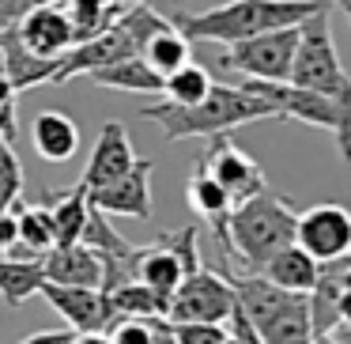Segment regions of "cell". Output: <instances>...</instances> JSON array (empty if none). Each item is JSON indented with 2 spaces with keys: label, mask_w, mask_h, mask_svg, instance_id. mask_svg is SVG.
<instances>
[{
  "label": "cell",
  "mask_w": 351,
  "mask_h": 344,
  "mask_svg": "<svg viewBox=\"0 0 351 344\" xmlns=\"http://www.w3.org/2000/svg\"><path fill=\"white\" fill-rule=\"evenodd\" d=\"M42 273L49 284H64V288H102V261L84 242L53 246L49 253H42Z\"/></svg>",
  "instance_id": "obj_15"
},
{
  "label": "cell",
  "mask_w": 351,
  "mask_h": 344,
  "mask_svg": "<svg viewBox=\"0 0 351 344\" xmlns=\"http://www.w3.org/2000/svg\"><path fill=\"white\" fill-rule=\"evenodd\" d=\"M132 276L140 284H147L152 291H159L162 299L174 295V288L185 280V265L167 242H152V246H140L136 250V265H132Z\"/></svg>",
  "instance_id": "obj_19"
},
{
  "label": "cell",
  "mask_w": 351,
  "mask_h": 344,
  "mask_svg": "<svg viewBox=\"0 0 351 344\" xmlns=\"http://www.w3.org/2000/svg\"><path fill=\"white\" fill-rule=\"evenodd\" d=\"M208 91H212V76H208V69L197 61L182 65V69L170 72V76H162V95H167V102H174V106H193V102H200Z\"/></svg>",
  "instance_id": "obj_29"
},
{
  "label": "cell",
  "mask_w": 351,
  "mask_h": 344,
  "mask_svg": "<svg viewBox=\"0 0 351 344\" xmlns=\"http://www.w3.org/2000/svg\"><path fill=\"white\" fill-rule=\"evenodd\" d=\"M174 344H223L227 329L223 325H204V321H170Z\"/></svg>",
  "instance_id": "obj_33"
},
{
  "label": "cell",
  "mask_w": 351,
  "mask_h": 344,
  "mask_svg": "<svg viewBox=\"0 0 351 344\" xmlns=\"http://www.w3.org/2000/svg\"><path fill=\"white\" fill-rule=\"evenodd\" d=\"M340 273H343L340 261L321 265L317 268V280H313L310 295H306V303H310V329H313V336H328V333H332V325L340 321V295H343Z\"/></svg>",
  "instance_id": "obj_21"
},
{
  "label": "cell",
  "mask_w": 351,
  "mask_h": 344,
  "mask_svg": "<svg viewBox=\"0 0 351 344\" xmlns=\"http://www.w3.org/2000/svg\"><path fill=\"white\" fill-rule=\"evenodd\" d=\"M76 341V329H42V333H31L19 344H72Z\"/></svg>",
  "instance_id": "obj_37"
},
{
  "label": "cell",
  "mask_w": 351,
  "mask_h": 344,
  "mask_svg": "<svg viewBox=\"0 0 351 344\" xmlns=\"http://www.w3.org/2000/svg\"><path fill=\"white\" fill-rule=\"evenodd\" d=\"M295 246H302L317 265L340 261L351 250V212L332 200L302 208L295 220Z\"/></svg>",
  "instance_id": "obj_7"
},
{
  "label": "cell",
  "mask_w": 351,
  "mask_h": 344,
  "mask_svg": "<svg viewBox=\"0 0 351 344\" xmlns=\"http://www.w3.org/2000/svg\"><path fill=\"white\" fill-rule=\"evenodd\" d=\"M16 34L34 57H46V61H53L69 46H76V31H72L69 8L64 4H46V0H42L38 8L27 12L23 23L16 27Z\"/></svg>",
  "instance_id": "obj_13"
},
{
  "label": "cell",
  "mask_w": 351,
  "mask_h": 344,
  "mask_svg": "<svg viewBox=\"0 0 351 344\" xmlns=\"http://www.w3.org/2000/svg\"><path fill=\"white\" fill-rule=\"evenodd\" d=\"M238 87L268 102L276 117H295V122L313 125V129H332V99L317 91L295 87L291 80H242Z\"/></svg>",
  "instance_id": "obj_9"
},
{
  "label": "cell",
  "mask_w": 351,
  "mask_h": 344,
  "mask_svg": "<svg viewBox=\"0 0 351 344\" xmlns=\"http://www.w3.org/2000/svg\"><path fill=\"white\" fill-rule=\"evenodd\" d=\"M223 344H238V341H230V336H223Z\"/></svg>",
  "instance_id": "obj_44"
},
{
  "label": "cell",
  "mask_w": 351,
  "mask_h": 344,
  "mask_svg": "<svg viewBox=\"0 0 351 344\" xmlns=\"http://www.w3.org/2000/svg\"><path fill=\"white\" fill-rule=\"evenodd\" d=\"M42 0H0V31H16L31 8H38Z\"/></svg>",
  "instance_id": "obj_36"
},
{
  "label": "cell",
  "mask_w": 351,
  "mask_h": 344,
  "mask_svg": "<svg viewBox=\"0 0 351 344\" xmlns=\"http://www.w3.org/2000/svg\"><path fill=\"white\" fill-rule=\"evenodd\" d=\"M152 170L155 159H136L129 174H121L117 182L102 185V190H91L87 200L91 208L106 216H125V220H152L155 200H152Z\"/></svg>",
  "instance_id": "obj_10"
},
{
  "label": "cell",
  "mask_w": 351,
  "mask_h": 344,
  "mask_svg": "<svg viewBox=\"0 0 351 344\" xmlns=\"http://www.w3.org/2000/svg\"><path fill=\"white\" fill-rule=\"evenodd\" d=\"M49 220H53V238L57 246H72L84 238L87 227V212H91V200H87L84 185H72V190H53L49 193Z\"/></svg>",
  "instance_id": "obj_24"
},
{
  "label": "cell",
  "mask_w": 351,
  "mask_h": 344,
  "mask_svg": "<svg viewBox=\"0 0 351 344\" xmlns=\"http://www.w3.org/2000/svg\"><path fill=\"white\" fill-rule=\"evenodd\" d=\"M16 246V212L0 208V253H8Z\"/></svg>",
  "instance_id": "obj_38"
},
{
  "label": "cell",
  "mask_w": 351,
  "mask_h": 344,
  "mask_svg": "<svg viewBox=\"0 0 351 344\" xmlns=\"http://www.w3.org/2000/svg\"><path fill=\"white\" fill-rule=\"evenodd\" d=\"M19 197H23V163L12 140L0 137V208H12Z\"/></svg>",
  "instance_id": "obj_31"
},
{
  "label": "cell",
  "mask_w": 351,
  "mask_h": 344,
  "mask_svg": "<svg viewBox=\"0 0 351 344\" xmlns=\"http://www.w3.org/2000/svg\"><path fill=\"white\" fill-rule=\"evenodd\" d=\"M4 110H16V91H12L8 76L0 72V114H4Z\"/></svg>",
  "instance_id": "obj_39"
},
{
  "label": "cell",
  "mask_w": 351,
  "mask_h": 344,
  "mask_svg": "<svg viewBox=\"0 0 351 344\" xmlns=\"http://www.w3.org/2000/svg\"><path fill=\"white\" fill-rule=\"evenodd\" d=\"M336 137V152L343 163H351V76L340 84V91L332 95V129Z\"/></svg>",
  "instance_id": "obj_32"
},
{
  "label": "cell",
  "mask_w": 351,
  "mask_h": 344,
  "mask_svg": "<svg viewBox=\"0 0 351 344\" xmlns=\"http://www.w3.org/2000/svg\"><path fill=\"white\" fill-rule=\"evenodd\" d=\"M31 140H34V152L46 163H69L80 152V125L64 110H42L34 117Z\"/></svg>",
  "instance_id": "obj_17"
},
{
  "label": "cell",
  "mask_w": 351,
  "mask_h": 344,
  "mask_svg": "<svg viewBox=\"0 0 351 344\" xmlns=\"http://www.w3.org/2000/svg\"><path fill=\"white\" fill-rule=\"evenodd\" d=\"M189 205L197 208L200 216H204L208 223L215 227V235L223 238V223H227V212L234 205H230V197H227V190H223L219 182H215L212 174L204 170V163H197V170H193V178H189Z\"/></svg>",
  "instance_id": "obj_26"
},
{
  "label": "cell",
  "mask_w": 351,
  "mask_h": 344,
  "mask_svg": "<svg viewBox=\"0 0 351 344\" xmlns=\"http://www.w3.org/2000/svg\"><path fill=\"white\" fill-rule=\"evenodd\" d=\"M0 61H4V76H8L12 91H31L38 84H49L57 69V57L46 61V57H34L31 49L19 42L16 31H0Z\"/></svg>",
  "instance_id": "obj_16"
},
{
  "label": "cell",
  "mask_w": 351,
  "mask_h": 344,
  "mask_svg": "<svg viewBox=\"0 0 351 344\" xmlns=\"http://www.w3.org/2000/svg\"><path fill=\"white\" fill-rule=\"evenodd\" d=\"M106 299H110V306H114V318H140V321L167 318V299L140 280H129V284H121V288H114Z\"/></svg>",
  "instance_id": "obj_28"
},
{
  "label": "cell",
  "mask_w": 351,
  "mask_h": 344,
  "mask_svg": "<svg viewBox=\"0 0 351 344\" xmlns=\"http://www.w3.org/2000/svg\"><path fill=\"white\" fill-rule=\"evenodd\" d=\"M200 163H204L208 174L227 190L230 205H242V200L257 197L261 190H268L265 170L257 167V159L245 155L242 148L227 137V133H223V137H212V144H208V152H204V159H200Z\"/></svg>",
  "instance_id": "obj_8"
},
{
  "label": "cell",
  "mask_w": 351,
  "mask_h": 344,
  "mask_svg": "<svg viewBox=\"0 0 351 344\" xmlns=\"http://www.w3.org/2000/svg\"><path fill=\"white\" fill-rule=\"evenodd\" d=\"M42 299L69 321L76 333H106L114 325V306L99 288H64V284H42Z\"/></svg>",
  "instance_id": "obj_11"
},
{
  "label": "cell",
  "mask_w": 351,
  "mask_h": 344,
  "mask_svg": "<svg viewBox=\"0 0 351 344\" xmlns=\"http://www.w3.org/2000/svg\"><path fill=\"white\" fill-rule=\"evenodd\" d=\"M72 344H114V341H110V333H76Z\"/></svg>",
  "instance_id": "obj_40"
},
{
  "label": "cell",
  "mask_w": 351,
  "mask_h": 344,
  "mask_svg": "<svg viewBox=\"0 0 351 344\" xmlns=\"http://www.w3.org/2000/svg\"><path fill=\"white\" fill-rule=\"evenodd\" d=\"M114 23L129 34L132 49L140 54V49H144V42L155 38L159 31H167V27H174V19H162L152 4H121V12H117Z\"/></svg>",
  "instance_id": "obj_30"
},
{
  "label": "cell",
  "mask_w": 351,
  "mask_h": 344,
  "mask_svg": "<svg viewBox=\"0 0 351 344\" xmlns=\"http://www.w3.org/2000/svg\"><path fill=\"white\" fill-rule=\"evenodd\" d=\"M140 57H144L147 69H155L159 76H170V72H178L182 65L193 61V42L185 38L178 27H167V31H159L155 38L144 42Z\"/></svg>",
  "instance_id": "obj_27"
},
{
  "label": "cell",
  "mask_w": 351,
  "mask_h": 344,
  "mask_svg": "<svg viewBox=\"0 0 351 344\" xmlns=\"http://www.w3.org/2000/svg\"><path fill=\"white\" fill-rule=\"evenodd\" d=\"M336 4H340V8H343V16L351 19V0H336Z\"/></svg>",
  "instance_id": "obj_41"
},
{
  "label": "cell",
  "mask_w": 351,
  "mask_h": 344,
  "mask_svg": "<svg viewBox=\"0 0 351 344\" xmlns=\"http://www.w3.org/2000/svg\"><path fill=\"white\" fill-rule=\"evenodd\" d=\"M328 0H230L212 12L174 19V27L189 42H223L234 46L253 34L280 31V27H298L310 12H317Z\"/></svg>",
  "instance_id": "obj_2"
},
{
  "label": "cell",
  "mask_w": 351,
  "mask_h": 344,
  "mask_svg": "<svg viewBox=\"0 0 351 344\" xmlns=\"http://www.w3.org/2000/svg\"><path fill=\"white\" fill-rule=\"evenodd\" d=\"M291 84L306 87V91H317L325 99H332L340 91V84L348 80L340 65L332 42V23H328V4H321L317 12L298 23V46H295V61H291Z\"/></svg>",
  "instance_id": "obj_4"
},
{
  "label": "cell",
  "mask_w": 351,
  "mask_h": 344,
  "mask_svg": "<svg viewBox=\"0 0 351 344\" xmlns=\"http://www.w3.org/2000/svg\"><path fill=\"white\" fill-rule=\"evenodd\" d=\"M95 87H110V91H132V95H162V76L155 69H147V61L140 54L121 57L114 65L87 72Z\"/></svg>",
  "instance_id": "obj_20"
},
{
  "label": "cell",
  "mask_w": 351,
  "mask_h": 344,
  "mask_svg": "<svg viewBox=\"0 0 351 344\" xmlns=\"http://www.w3.org/2000/svg\"><path fill=\"white\" fill-rule=\"evenodd\" d=\"M340 261H343V265H351V250H348V253H343V257H340Z\"/></svg>",
  "instance_id": "obj_42"
},
{
  "label": "cell",
  "mask_w": 351,
  "mask_h": 344,
  "mask_svg": "<svg viewBox=\"0 0 351 344\" xmlns=\"http://www.w3.org/2000/svg\"><path fill=\"white\" fill-rule=\"evenodd\" d=\"M317 261L310 257V253L302 250V246H283L280 253H272V257L261 265V276H265L268 284H276L280 291H291V295H310L313 280H317Z\"/></svg>",
  "instance_id": "obj_18"
},
{
  "label": "cell",
  "mask_w": 351,
  "mask_h": 344,
  "mask_svg": "<svg viewBox=\"0 0 351 344\" xmlns=\"http://www.w3.org/2000/svg\"><path fill=\"white\" fill-rule=\"evenodd\" d=\"M295 46H298V27H280V31H265L227 46L219 54V65L245 80H287Z\"/></svg>",
  "instance_id": "obj_5"
},
{
  "label": "cell",
  "mask_w": 351,
  "mask_h": 344,
  "mask_svg": "<svg viewBox=\"0 0 351 344\" xmlns=\"http://www.w3.org/2000/svg\"><path fill=\"white\" fill-rule=\"evenodd\" d=\"M132 54H136V49H132L129 34L114 23L102 34H95V38H84V42L64 49V54L57 57V69H53V80H49V84H69L72 76H87V72L102 69V65H114V61H121V57H132Z\"/></svg>",
  "instance_id": "obj_12"
},
{
  "label": "cell",
  "mask_w": 351,
  "mask_h": 344,
  "mask_svg": "<svg viewBox=\"0 0 351 344\" xmlns=\"http://www.w3.org/2000/svg\"><path fill=\"white\" fill-rule=\"evenodd\" d=\"M227 336H230V341H238V344H261L253 321L245 318V310L238 303H234V310H230V318H227Z\"/></svg>",
  "instance_id": "obj_35"
},
{
  "label": "cell",
  "mask_w": 351,
  "mask_h": 344,
  "mask_svg": "<svg viewBox=\"0 0 351 344\" xmlns=\"http://www.w3.org/2000/svg\"><path fill=\"white\" fill-rule=\"evenodd\" d=\"M155 321H140V318H117L114 325L106 329L114 344H155Z\"/></svg>",
  "instance_id": "obj_34"
},
{
  "label": "cell",
  "mask_w": 351,
  "mask_h": 344,
  "mask_svg": "<svg viewBox=\"0 0 351 344\" xmlns=\"http://www.w3.org/2000/svg\"><path fill=\"white\" fill-rule=\"evenodd\" d=\"M144 122H155L167 140H189V137H223V133L238 129L250 122H265L276 117L268 102L257 95L242 91L238 84H212V91L193 106H174V102H159V106L140 110Z\"/></svg>",
  "instance_id": "obj_1"
},
{
  "label": "cell",
  "mask_w": 351,
  "mask_h": 344,
  "mask_svg": "<svg viewBox=\"0 0 351 344\" xmlns=\"http://www.w3.org/2000/svg\"><path fill=\"white\" fill-rule=\"evenodd\" d=\"M132 163H136V152H132V140H129V129L121 122H106L99 129V140H95V152L84 167V185L87 193L91 190H102V185L117 182L121 174H129Z\"/></svg>",
  "instance_id": "obj_14"
},
{
  "label": "cell",
  "mask_w": 351,
  "mask_h": 344,
  "mask_svg": "<svg viewBox=\"0 0 351 344\" xmlns=\"http://www.w3.org/2000/svg\"><path fill=\"white\" fill-rule=\"evenodd\" d=\"M46 284L42 257H8L0 253V299L8 306H23Z\"/></svg>",
  "instance_id": "obj_25"
},
{
  "label": "cell",
  "mask_w": 351,
  "mask_h": 344,
  "mask_svg": "<svg viewBox=\"0 0 351 344\" xmlns=\"http://www.w3.org/2000/svg\"><path fill=\"white\" fill-rule=\"evenodd\" d=\"M257 336H261V344H313L306 295H291L272 318H265L257 325Z\"/></svg>",
  "instance_id": "obj_22"
},
{
  "label": "cell",
  "mask_w": 351,
  "mask_h": 344,
  "mask_svg": "<svg viewBox=\"0 0 351 344\" xmlns=\"http://www.w3.org/2000/svg\"><path fill=\"white\" fill-rule=\"evenodd\" d=\"M46 4H69V0H46Z\"/></svg>",
  "instance_id": "obj_43"
},
{
  "label": "cell",
  "mask_w": 351,
  "mask_h": 344,
  "mask_svg": "<svg viewBox=\"0 0 351 344\" xmlns=\"http://www.w3.org/2000/svg\"><path fill=\"white\" fill-rule=\"evenodd\" d=\"M234 310V291L227 276L200 265L193 276H185L167 299V321H204V325H227Z\"/></svg>",
  "instance_id": "obj_6"
},
{
  "label": "cell",
  "mask_w": 351,
  "mask_h": 344,
  "mask_svg": "<svg viewBox=\"0 0 351 344\" xmlns=\"http://www.w3.org/2000/svg\"><path fill=\"white\" fill-rule=\"evenodd\" d=\"M295 220H298V208L287 197H280L272 190H261L257 197L242 200V205H234L227 212L223 246L245 268L261 273V265L272 253H280L283 246L295 242Z\"/></svg>",
  "instance_id": "obj_3"
},
{
  "label": "cell",
  "mask_w": 351,
  "mask_h": 344,
  "mask_svg": "<svg viewBox=\"0 0 351 344\" xmlns=\"http://www.w3.org/2000/svg\"><path fill=\"white\" fill-rule=\"evenodd\" d=\"M16 212V246H12V257H42L57 246L53 238V220H49V208L46 205H23L16 200L12 205Z\"/></svg>",
  "instance_id": "obj_23"
}]
</instances>
